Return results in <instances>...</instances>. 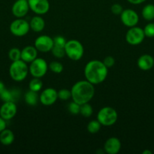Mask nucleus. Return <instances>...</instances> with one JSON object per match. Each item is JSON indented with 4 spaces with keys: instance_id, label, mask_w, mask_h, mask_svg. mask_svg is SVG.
Here are the masks:
<instances>
[{
    "instance_id": "f257e3e1",
    "label": "nucleus",
    "mask_w": 154,
    "mask_h": 154,
    "mask_svg": "<svg viewBox=\"0 0 154 154\" xmlns=\"http://www.w3.org/2000/svg\"><path fill=\"white\" fill-rule=\"evenodd\" d=\"M85 79L94 85H98L104 82L108 75V68L103 61L94 60L86 63L84 69Z\"/></svg>"
},
{
    "instance_id": "f03ea898",
    "label": "nucleus",
    "mask_w": 154,
    "mask_h": 154,
    "mask_svg": "<svg viewBox=\"0 0 154 154\" xmlns=\"http://www.w3.org/2000/svg\"><path fill=\"white\" fill-rule=\"evenodd\" d=\"M94 86L87 80L77 81L71 88V99L80 105L88 103L95 96V89Z\"/></svg>"
},
{
    "instance_id": "7ed1b4c3",
    "label": "nucleus",
    "mask_w": 154,
    "mask_h": 154,
    "mask_svg": "<svg viewBox=\"0 0 154 154\" xmlns=\"http://www.w3.org/2000/svg\"><path fill=\"white\" fill-rule=\"evenodd\" d=\"M29 74V66L22 60L12 62L9 67V75L13 81L21 82L27 78Z\"/></svg>"
},
{
    "instance_id": "20e7f679",
    "label": "nucleus",
    "mask_w": 154,
    "mask_h": 154,
    "mask_svg": "<svg viewBox=\"0 0 154 154\" xmlns=\"http://www.w3.org/2000/svg\"><path fill=\"white\" fill-rule=\"evenodd\" d=\"M118 119L117 111L112 107L106 106L100 109L97 114V120L101 126H112L116 123Z\"/></svg>"
},
{
    "instance_id": "39448f33",
    "label": "nucleus",
    "mask_w": 154,
    "mask_h": 154,
    "mask_svg": "<svg viewBox=\"0 0 154 154\" xmlns=\"http://www.w3.org/2000/svg\"><path fill=\"white\" fill-rule=\"evenodd\" d=\"M65 52L71 60L78 61L82 58L84 55V48L80 42L75 39H72L66 42L65 45Z\"/></svg>"
},
{
    "instance_id": "423d86ee",
    "label": "nucleus",
    "mask_w": 154,
    "mask_h": 154,
    "mask_svg": "<svg viewBox=\"0 0 154 154\" xmlns=\"http://www.w3.org/2000/svg\"><path fill=\"white\" fill-rule=\"evenodd\" d=\"M48 69V63L42 58H36L30 63L29 66V72L33 78H42L46 75Z\"/></svg>"
},
{
    "instance_id": "0eeeda50",
    "label": "nucleus",
    "mask_w": 154,
    "mask_h": 154,
    "mask_svg": "<svg viewBox=\"0 0 154 154\" xmlns=\"http://www.w3.org/2000/svg\"><path fill=\"white\" fill-rule=\"evenodd\" d=\"M9 29L13 35L16 37H23L30 31V23L23 18H17L10 24Z\"/></svg>"
},
{
    "instance_id": "6e6552de",
    "label": "nucleus",
    "mask_w": 154,
    "mask_h": 154,
    "mask_svg": "<svg viewBox=\"0 0 154 154\" xmlns=\"http://www.w3.org/2000/svg\"><path fill=\"white\" fill-rule=\"evenodd\" d=\"M146 37L143 29L138 26L131 27L125 34V40L131 45H138L141 44Z\"/></svg>"
},
{
    "instance_id": "1a4fd4ad",
    "label": "nucleus",
    "mask_w": 154,
    "mask_h": 154,
    "mask_svg": "<svg viewBox=\"0 0 154 154\" xmlns=\"http://www.w3.org/2000/svg\"><path fill=\"white\" fill-rule=\"evenodd\" d=\"M120 19L122 23L127 27L135 26L139 21V16L135 11L131 8L124 9L120 14Z\"/></svg>"
},
{
    "instance_id": "9d476101",
    "label": "nucleus",
    "mask_w": 154,
    "mask_h": 154,
    "mask_svg": "<svg viewBox=\"0 0 154 154\" xmlns=\"http://www.w3.org/2000/svg\"><path fill=\"white\" fill-rule=\"evenodd\" d=\"M34 46L39 52L48 53L51 51L54 46V40L50 36L42 35L36 38L34 42Z\"/></svg>"
},
{
    "instance_id": "9b49d317",
    "label": "nucleus",
    "mask_w": 154,
    "mask_h": 154,
    "mask_svg": "<svg viewBox=\"0 0 154 154\" xmlns=\"http://www.w3.org/2000/svg\"><path fill=\"white\" fill-rule=\"evenodd\" d=\"M27 2L30 10L37 15L45 14L50 9L48 0H27Z\"/></svg>"
},
{
    "instance_id": "f8f14e48",
    "label": "nucleus",
    "mask_w": 154,
    "mask_h": 154,
    "mask_svg": "<svg viewBox=\"0 0 154 154\" xmlns=\"http://www.w3.org/2000/svg\"><path fill=\"white\" fill-rule=\"evenodd\" d=\"M57 99V91L52 87L45 89L39 95V102L45 106L54 105Z\"/></svg>"
},
{
    "instance_id": "ddd939ff",
    "label": "nucleus",
    "mask_w": 154,
    "mask_h": 154,
    "mask_svg": "<svg viewBox=\"0 0 154 154\" xmlns=\"http://www.w3.org/2000/svg\"><path fill=\"white\" fill-rule=\"evenodd\" d=\"M17 111L18 108L14 102H5L0 107V116L6 121L14 118Z\"/></svg>"
},
{
    "instance_id": "4468645a",
    "label": "nucleus",
    "mask_w": 154,
    "mask_h": 154,
    "mask_svg": "<svg viewBox=\"0 0 154 154\" xmlns=\"http://www.w3.org/2000/svg\"><path fill=\"white\" fill-rule=\"evenodd\" d=\"M30 10L27 0H17L13 4L11 12L16 18H24Z\"/></svg>"
},
{
    "instance_id": "2eb2a0df",
    "label": "nucleus",
    "mask_w": 154,
    "mask_h": 154,
    "mask_svg": "<svg viewBox=\"0 0 154 154\" xmlns=\"http://www.w3.org/2000/svg\"><path fill=\"white\" fill-rule=\"evenodd\" d=\"M121 147H122V144H121L120 140L116 137H111V138H109L104 143V153L108 154H117L120 151Z\"/></svg>"
},
{
    "instance_id": "dca6fc26",
    "label": "nucleus",
    "mask_w": 154,
    "mask_h": 154,
    "mask_svg": "<svg viewBox=\"0 0 154 154\" xmlns=\"http://www.w3.org/2000/svg\"><path fill=\"white\" fill-rule=\"evenodd\" d=\"M38 51L35 46H26L21 50V60L27 63H30L37 58Z\"/></svg>"
},
{
    "instance_id": "f3484780",
    "label": "nucleus",
    "mask_w": 154,
    "mask_h": 154,
    "mask_svg": "<svg viewBox=\"0 0 154 154\" xmlns=\"http://www.w3.org/2000/svg\"><path fill=\"white\" fill-rule=\"evenodd\" d=\"M137 64L140 70L149 71L153 67L154 58L149 54H143L139 57Z\"/></svg>"
},
{
    "instance_id": "a211bd4d",
    "label": "nucleus",
    "mask_w": 154,
    "mask_h": 154,
    "mask_svg": "<svg viewBox=\"0 0 154 154\" xmlns=\"http://www.w3.org/2000/svg\"><path fill=\"white\" fill-rule=\"evenodd\" d=\"M30 29L36 32H40L45 29V22L41 16H34L30 21Z\"/></svg>"
},
{
    "instance_id": "6ab92c4d",
    "label": "nucleus",
    "mask_w": 154,
    "mask_h": 154,
    "mask_svg": "<svg viewBox=\"0 0 154 154\" xmlns=\"http://www.w3.org/2000/svg\"><path fill=\"white\" fill-rule=\"evenodd\" d=\"M14 141V134L11 130L5 129L0 132V142L5 146H9Z\"/></svg>"
},
{
    "instance_id": "aec40b11",
    "label": "nucleus",
    "mask_w": 154,
    "mask_h": 154,
    "mask_svg": "<svg viewBox=\"0 0 154 154\" xmlns=\"http://www.w3.org/2000/svg\"><path fill=\"white\" fill-rule=\"evenodd\" d=\"M24 100L26 103L30 106H35L37 105L38 102L39 101V96L36 92L30 90L24 95Z\"/></svg>"
},
{
    "instance_id": "412c9836",
    "label": "nucleus",
    "mask_w": 154,
    "mask_h": 154,
    "mask_svg": "<svg viewBox=\"0 0 154 154\" xmlns=\"http://www.w3.org/2000/svg\"><path fill=\"white\" fill-rule=\"evenodd\" d=\"M142 17L143 19L147 21H151L154 20V5H146L142 9Z\"/></svg>"
},
{
    "instance_id": "4be33fe9",
    "label": "nucleus",
    "mask_w": 154,
    "mask_h": 154,
    "mask_svg": "<svg viewBox=\"0 0 154 154\" xmlns=\"http://www.w3.org/2000/svg\"><path fill=\"white\" fill-rule=\"evenodd\" d=\"M42 87H43V84H42V81L41 80V78H33V79H32L30 81V84H29V88L32 91H34L38 93V92L42 90Z\"/></svg>"
},
{
    "instance_id": "5701e85b",
    "label": "nucleus",
    "mask_w": 154,
    "mask_h": 154,
    "mask_svg": "<svg viewBox=\"0 0 154 154\" xmlns=\"http://www.w3.org/2000/svg\"><path fill=\"white\" fill-rule=\"evenodd\" d=\"M101 126H101V124L98 120H91V121L88 123L87 130L91 134H96L101 130Z\"/></svg>"
},
{
    "instance_id": "b1692460",
    "label": "nucleus",
    "mask_w": 154,
    "mask_h": 154,
    "mask_svg": "<svg viewBox=\"0 0 154 154\" xmlns=\"http://www.w3.org/2000/svg\"><path fill=\"white\" fill-rule=\"evenodd\" d=\"M93 114V108L91 105L88 103H85L80 106V114L85 117H90Z\"/></svg>"
},
{
    "instance_id": "393cba45",
    "label": "nucleus",
    "mask_w": 154,
    "mask_h": 154,
    "mask_svg": "<svg viewBox=\"0 0 154 154\" xmlns=\"http://www.w3.org/2000/svg\"><path fill=\"white\" fill-rule=\"evenodd\" d=\"M0 99L3 101V102H14V93H13L11 90H5L0 94Z\"/></svg>"
},
{
    "instance_id": "a878e982",
    "label": "nucleus",
    "mask_w": 154,
    "mask_h": 154,
    "mask_svg": "<svg viewBox=\"0 0 154 154\" xmlns=\"http://www.w3.org/2000/svg\"><path fill=\"white\" fill-rule=\"evenodd\" d=\"M48 69L55 74H60L63 72V66L61 63L57 61H53L48 65Z\"/></svg>"
},
{
    "instance_id": "bb28decb",
    "label": "nucleus",
    "mask_w": 154,
    "mask_h": 154,
    "mask_svg": "<svg viewBox=\"0 0 154 154\" xmlns=\"http://www.w3.org/2000/svg\"><path fill=\"white\" fill-rule=\"evenodd\" d=\"M8 57L12 62L21 60V51L17 48H13L9 51Z\"/></svg>"
},
{
    "instance_id": "cd10ccee",
    "label": "nucleus",
    "mask_w": 154,
    "mask_h": 154,
    "mask_svg": "<svg viewBox=\"0 0 154 154\" xmlns=\"http://www.w3.org/2000/svg\"><path fill=\"white\" fill-rule=\"evenodd\" d=\"M51 51V53H52L53 56L55 57L56 58L61 59V58H63V57L66 56L65 48H61V47L54 45Z\"/></svg>"
},
{
    "instance_id": "c85d7f7f",
    "label": "nucleus",
    "mask_w": 154,
    "mask_h": 154,
    "mask_svg": "<svg viewBox=\"0 0 154 154\" xmlns=\"http://www.w3.org/2000/svg\"><path fill=\"white\" fill-rule=\"evenodd\" d=\"M57 97L62 101H66L71 99V91L67 89H61L57 91Z\"/></svg>"
},
{
    "instance_id": "c756f323",
    "label": "nucleus",
    "mask_w": 154,
    "mask_h": 154,
    "mask_svg": "<svg viewBox=\"0 0 154 154\" xmlns=\"http://www.w3.org/2000/svg\"><path fill=\"white\" fill-rule=\"evenodd\" d=\"M80 106L81 105L79 104L72 101L68 105V111L70 114H73V115H77V114H80Z\"/></svg>"
},
{
    "instance_id": "7c9ffc66",
    "label": "nucleus",
    "mask_w": 154,
    "mask_h": 154,
    "mask_svg": "<svg viewBox=\"0 0 154 154\" xmlns=\"http://www.w3.org/2000/svg\"><path fill=\"white\" fill-rule=\"evenodd\" d=\"M143 32L146 37H154V23H149L143 28Z\"/></svg>"
},
{
    "instance_id": "2f4dec72",
    "label": "nucleus",
    "mask_w": 154,
    "mask_h": 154,
    "mask_svg": "<svg viewBox=\"0 0 154 154\" xmlns=\"http://www.w3.org/2000/svg\"><path fill=\"white\" fill-rule=\"evenodd\" d=\"M53 40H54V45L61 47V48H65V45H66V42H67L66 38L61 35L56 36L53 38Z\"/></svg>"
},
{
    "instance_id": "473e14b6",
    "label": "nucleus",
    "mask_w": 154,
    "mask_h": 154,
    "mask_svg": "<svg viewBox=\"0 0 154 154\" xmlns=\"http://www.w3.org/2000/svg\"><path fill=\"white\" fill-rule=\"evenodd\" d=\"M110 10H111L112 13L114 14L120 15L124 9L120 4L116 3V4H113V5L111 6V8H110Z\"/></svg>"
},
{
    "instance_id": "72a5a7b5",
    "label": "nucleus",
    "mask_w": 154,
    "mask_h": 154,
    "mask_svg": "<svg viewBox=\"0 0 154 154\" xmlns=\"http://www.w3.org/2000/svg\"><path fill=\"white\" fill-rule=\"evenodd\" d=\"M103 63L109 69V68L113 67L115 65V59L112 56H107L103 60Z\"/></svg>"
},
{
    "instance_id": "f704fd0d",
    "label": "nucleus",
    "mask_w": 154,
    "mask_h": 154,
    "mask_svg": "<svg viewBox=\"0 0 154 154\" xmlns=\"http://www.w3.org/2000/svg\"><path fill=\"white\" fill-rule=\"evenodd\" d=\"M6 126H7V125H6V120H4V119L0 116V132H2L4 129H5Z\"/></svg>"
},
{
    "instance_id": "c9c22d12",
    "label": "nucleus",
    "mask_w": 154,
    "mask_h": 154,
    "mask_svg": "<svg viewBox=\"0 0 154 154\" xmlns=\"http://www.w3.org/2000/svg\"><path fill=\"white\" fill-rule=\"evenodd\" d=\"M146 0H128V2H130L131 4L133 5H140L141 3L144 2Z\"/></svg>"
},
{
    "instance_id": "e433bc0d",
    "label": "nucleus",
    "mask_w": 154,
    "mask_h": 154,
    "mask_svg": "<svg viewBox=\"0 0 154 154\" xmlns=\"http://www.w3.org/2000/svg\"><path fill=\"white\" fill-rule=\"evenodd\" d=\"M5 89H6L4 83H3L2 81H0V94H1V93H2Z\"/></svg>"
},
{
    "instance_id": "4c0bfd02",
    "label": "nucleus",
    "mask_w": 154,
    "mask_h": 154,
    "mask_svg": "<svg viewBox=\"0 0 154 154\" xmlns=\"http://www.w3.org/2000/svg\"><path fill=\"white\" fill-rule=\"evenodd\" d=\"M142 153L143 154H152V152L149 150H143V153Z\"/></svg>"
}]
</instances>
